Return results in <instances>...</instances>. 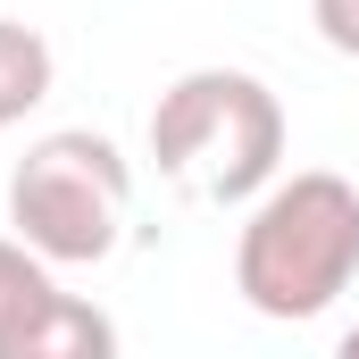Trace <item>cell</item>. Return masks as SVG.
I'll return each instance as SVG.
<instances>
[{"label": "cell", "instance_id": "5b68a950", "mask_svg": "<svg viewBox=\"0 0 359 359\" xmlns=\"http://www.w3.org/2000/svg\"><path fill=\"white\" fill-rule=\"evenodd\" d=\"M50 76H59V59H50V42H42L34 25H17V17H0V126H17V117H34V109L50 100Z\"/></svg>", "mask_w": 359, "mask_h": 359}, {"label": "cell", "instance_id": "8992f818", "mask_svg": "<svg viewBox=\"0 0 359 359\" xmlns=\"http://www.w3.org/2000/svg\"><path fill=\"white\" fill-rule=\"evenodd\" d=\"M50 292H59V284H50V259H34L17 234H0V334H8V326H25Z\"/></svg>", "mask_w": 359, "mask_h": 359}, {"label": "cell", "instance_id": "3957f363", "mask_svg": "<svg viewBox=\"0 0 359 359\" xmlns=\"http://www.w3.org/2000/svg\"><path fill=\"white\" fill-rule=\"evenodd\" d=\"M126 201H134V168L117 159V142L92 126H59L17 159L8 226L50 268H100L126 234Z\"/></svg>", "mask_w": 359, "mask_h": 359}, {"label": "cell", "instance_id": "6da1fadb", "mask_svg": "<svg viewBox=\"0 0 359 359\" xmlns=\"http://www.w3.org/2000/svg\"><path fill=\"white\" fill-rule=\"evenodd\" d=\"M359 276V184H343L334 168H301V176H276L243 234H234V292L276 318V326H301V318H326Z\"/></svg>", "mask_w": 359, "mask_h": 359}, {"label": "cell", "instance_id": "7a4b0ae2", "mask_svg": "<svg viewBox=\"0 0 359 359\" xmlns=\"http://www.w3.org/2000/svg\"><path fill=\"white\" fill-rule=\"evenodd\" d=\"M151 159L192 201H259L284 168V100L243 67H192L151 109Z\"/></svg>", "mask_w": 359, "mask_h": 359}, {"label": "cell", "instance_id": "277c9868", "mask_svg": "<svg viewBox=\"0 0 359 359\" xmlns=\"http://www.w3.org/2000/svg\"><path fill=\"white\" fill-rule=\"evenodd\" d=\"M0 359H117V326L84 292H50L25 326L0 334Z\"/></svg>", "mask_w": 359, "mask_h": 359}, {"label": "cell", "instance_id": "ba28073f", "mask_svg": "<svg viewBox=\"0 0 359 359\" xmlns=\"http://www.w3.org/2000/svg\"><path fill=\"white\" fill-rule=\"evenodd\" d=\"M334 359H359V326H351V334H343V351H334Z\"/></svg>", "mask_w": 359, "mask_h": 359}, {"label": "cell", "instance_id": "52a82bcc", "mask_svg": "<svg viewBox=\"0 0 359 359\" xmlns=\"http://www.w3.org/2000/svg\"><path fill=\"white\" fill-rule=\"evenodd\" d=\"M309 17H318L326 50H343V59H359V0H309Z\"/></svg>", "mask_w": 359, "mask_h": 359}]
</instances>
